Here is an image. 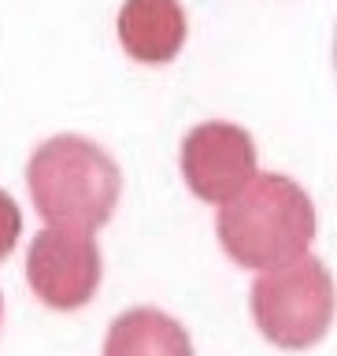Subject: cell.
Returning <instances> with one entry per match:
<instances>
[{"label":"cell","mask_w":337,"mask_h":356,"mask_svg":"<svg viewBox=\"0 0 337 356\" xmlns=\"http://www.w3.org/2000/svg\"><path fill=\"white\" fill-rule=\"evenodd\" d=\"M315 227L319 216L308 189L282 171H256L252 182L215 216L222 252L249 271H271L308 256Z\"/></svg>","instance_id":"6da1fadb"},{"label":"cell","mask_w":337,"mask_h":356,"mask_svg":"<svg viewBox=\"0 0 337 356\" xmlns=\"http://www.w3.org/2000/svg\"><path fill=\"white\" fill-rule=\"evenodd\" d=\"M26 186L44 227L93 234L115 216L122 171L93 138L52 134L30 152Z\"/></svg>","instance_id":"7a4b0ae2"},{"label":"cell","mask_w":337,"mask_h":356,"mask_svg":"<svg viewBox=\"0 0 337 356\" xmlns=\"http://www.w3.org/2000/svg\"><path fill=\"white\" fill-rule=\"evenodd\" d=\"M249 305L267 341H274L278 349H311L327 338L334 323L337 286L322 260L300 256L256 275Z\"/></svg>","instance_id":"3957f363"},{"label":"cell","mask_w":337,"mask_h":356,"mask_svg":"<svg viewBox=\"0 0 337 356\" xmlns=\"http://www.w3.org/2000/svg\"><path fill=\"white\" fill-rule=\"evenodd\" d=\"M104 260L93 234L44 227L26 249V282L41 305L56 312H74L93 300Z\"/></svg>","instance_id":"277c9868"},{"label":"cell","mask_w":337,"mask_h":356,"mask_svg":"<svg viewBox=\"0 0 337 356\" xmlns=\"http://www.w3.org/2000/svg\"><path fill=\"white\" fill-rule=\"evenodd\" d=\"M178 163L186 186L200 200L222 208L256 178V141L238 122L208 119L182 138Z\"/></svg>","instance_id":"5b68a950"},{"label":"cell","mask_w":337,"mask_h":356,"mask_svg":"<svg viewBox=\"0 0 337 356\" xmlns=\"http://www.w3.org/2000/svg\"><path fill=\"white\" fill-rule=\"evenodd\" d=\"M115 30L138 63H171L189 26L178 0H122Z\"/></svg>","instance_id":"8992f818"},{"label":"cell","mask_w":337,"mask_h":356,"mask_svg":"<svg viewBox=\"0 0 337 356\" xmlns=\"http://www.w3.org/2000/svg\"><path fill=\"white\" fill-rule=\"evenodd\" d=\"M100 356H193V338L163 308H126L111 319Z\"/></svg>","instance_id":"52a82bcc"},{"label":"cell","mask_w":337,"mask_h":356,"mask_svg":"<svg viewBox=\"0 0 337 356\" xmlns=\"http://www.w3.org/2000/svg\"><path fill=\"white\" fill-rule=\"evenodd\" d=\"M22 234V211L8 189H0V260H8Z\"/></svg>","instance_id":"ba28073f"},{"label":"cell","mask_w":337,"mask_h":356,"mask_svg":"<svg viewBox=\"0 0 337 356\" xmlns=\"http://www.w3.org/2000/svg\"><path fill=\"white\" fill-rule=\"evenodd\" d=\"M334 71H337V30H334Z\"/></svg>","instance_id":"9c48e42d"},{"label":"cell","mask_w":337,"mask_h":356,"mask_svg":"<svg viewBox=\"0 0 337 356\" xmlns=\"http://www.w3.org/2000/svg\"><path fill=\"white\" fill-rule=\"evenodd\" d=\"M0 319H4V297H0Z\"/></svg>","instance_id":"30bf717a"}]
</instances>
